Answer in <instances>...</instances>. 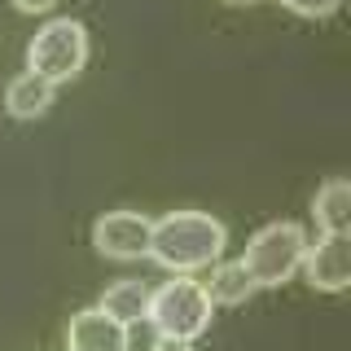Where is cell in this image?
Returning <instances> with one entry per match:
<instances>
[{
    "instance_id": "6",
    "label": "cell",
    "mask_w": 351,
    "mask_h": 351,
    "mask_svg": "<svg viewBox=\"0 0 351 351\" xmlns=\"http://www.w3.org/2000/svg\"><path fill=\"white\" fill-rule=\"evenodd\" d=\"M299 268H303V277H307L312 290L343 294L347 281H351V241H347V233H321L316 241H307Z\"/></svg>"
},
{
    "instance_id": "2",
    "label": "cell",
    "mask_w": 351,
    "mask_h": 351,
    "mask_svg": "<svg viewBox=\"0 0 351 351\" xmlns=\"http://www.w3.org/2000/svg\"><path fill=\"white\" fill-rule=\"evenodd\" d=\"M211 316H215V307L206 299L202 281H193L189 272H171V281L149 290L145 321L154 325L158 338H184V343H193V338H202L211 329Z\"/></svg>"
},
{
    "instance_id": "11",
    "label": "cell",
    "mask_w": 351,
    "mask_h": 351,
    "mask_svg": "<svg viewBox=\"0 0 351 351\" xmlns=\"http://www.w3.org/2000/svg\"><path fill=\"white\" fill-rule=\"evenodd\" d=\"M97 307L132 329L136 321H145V312H149V285L145 281H114L101 294V303H97Z\"/></svg>"
},
{
    "instance_id": "8",
    "label": "cell",
    "mask_w": 351,
    "mask_h": 351,
    "mask_svg": "<svg viewBox=\"0 0 351 351\" xmlns=\"http://www.w3.org/2000/svg\"><path fill=\"white\" fill-rule=\"evenodd\" d=\"M53 93H58V84L40 80V75H31V71L18 75V80H9V88H5V110H9V119H18V123H31V119L49 114Z\"/></svg>"
},
{
    "instance_id": "4",
    "label": "cell",
    "mask_w": 351,
    "mask_h": 351,
    "mask_svg": "<svg viewBox=\"0 0 351 351\" xmlns=\"http://www.w3.org/2000/svg\"><path fill=\"white\" fill-rule=\"evenodd\" d=\"M88 62V31L75 18H49L27 44V71L49 84H71Z\"/></svg>"
},
{
    "instance_id": "3",
    "label": "cell",
    "mask_w": 351,
    "mask_h": 351,
    "mask_svg": "<svg viewBox=\"0 0 351 351\" xmlns=\"http://www.w3.org/2000/svg\"><path fill=\"white\" fill-rule=\"evenodd\" d=\"M307 250V233L294 219H272L263 224L255 237L246 241V255H241V268L250 272L255 290H272V285H285L299 272Z\"/></svg>"
},
{
    "instance_id": "9",
    "label": "cell",
    "mask_w": 351,
    "mask_h": 351,
    "mask_svg": "<svg viewBox=\"0 0 351 351\" xmlns=\"http://www.w3.org/2000/svg\"><path fill=\"white\" fill-rule=\"evenodd\" d=\"M312 219H316L321 233H347L351 228V184L343 176H334V180H325L321 189H316Z\"/></svg>"
},
{
    "instance_id": "14",
    "label": "cell",
    "mask_w": 351,
    "mask_h": 351,
    "mask_svg": "<svg viewBox=\"0 0 351 351\" xmlns=\"http://www.w3.org/2000/svg\"><path fill=\"white\" fill-rule=\"evenodd\" d=\"M53 5L58 0H14V9H22V14H49Z\"/></svg>"
},
{
    "instance_id": "1",
    "label": "cell",
    "mask_w": 351,
    "mask_h": 351,
    "mask_svg": "<svg viewBox=\"0 0 351 351\" xmlns=\"http://www.w3.org/2000/svg\"><path fill=\"white\" fill-rule=\"evenodd\" d=\"M224 241H228V228L219 224L215 215L171 211V215L154 219L145 259H154L167 272H197V268H211V263L224 255Z\"/></svg>"
},
{
    "instance_id": "5",
    "label": "cell",
    "mask_w": 351,
    "mask_h": 351,
    "mask_svg": "<svg viewBox=\"0 0 351 351\" xmlns=\"http://www.w3.org/2000/svg\"><path fill=\"white\" fill-rule=\"evenodd\" d=\"M149 228H154V219L141 211H106L93 224V246H97V255L119 259V263L145 259L149 255Z\"/></svg>"
},
{
    "instance_id": "10",
    "label": "cell",
    "mask_w": 351,
    "mask_h": 351,
    "mask_svg": "<svg viewBox=\"0 0 351 351\" xmlns=\"http://www.w3.org/2000/svg\"><path fill=\"white\" fill-rule=\"evenodd\" d=\"M206 299H211V307H237L246 303L250 294H255V281H250V272L241 268V259L233 263H211V281H202Z\"/></svg>"
},
{
    "instance_id": "15",
    "label": "cell",
    "mask_w": 351,
    "mask_h": 351,
    "mask_svg": "<svg viewBox=\"0 0 351 351\" xmlns=\"http://www.w3.org/2000/svg\"><path fill=\"white\" fill-rule=\"evenodd\" d=\"M228 5H255V0H228Z\"/></svg>"
},
{
    "instance_id": "12",
    "label": "cell",
    "mask_w": 351,
    "mask_h": 351,
    "mask_svg": "<svg viewBox=\"0 0 351 351\" xmlns=\"http://www.w3.org/2000/svg\"><path fill=\"white\" fill-rule=\"evenodd\" d=\"M281 5L290 9V14H299V18H329L343 0H281Z\"/></svg>"
},
{
    "instance_id": "13",
    "label": "cell",
    "mask_w": 351,
    "mask_h": 351,
    "mask_svg": "<svg viewBox=\"0 0 351 351\" xmlns=\"http://www.w3.org/2000/svg\"><path fill=\"white\" fill-rule=\"evenodd\" d=\"M149 351H193V343H184V338H154Z\"/></svg>"
},
{
    "instance_id": "7",
    "label": "cell",
    "mask_w": 351,
    "mask_h": 351,
    "mask_svg": "<svg viewBox=\"0 0 351 351\" xmlns=\"http://www.w3.org/2000/svg\"><path fill=\"white\" fill-rule=\"evenodd\" d=\"M66 351H132V329L101 307H84L71 316L66 329Z\"/></svg>"
}]
</instances>
